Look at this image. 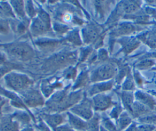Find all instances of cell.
I'll list each match as a JSON object with an SVG mask.
<instances>
[{
    "mask_svg": "<svg viewBox=\"0 0 156 131\" xmlns=\"http://www.w3.org/2000/svg\"><path fill=\"white\" fill-rule=\"evenodd\" d=\"M83 36L85 41H91L96 37V32L90 28H87L83 31Z\"/></svg>",
    "mask_w": 156,
    "mask_h": 131,
    "instance_id": "8",
    "label": "cell"
},
{
    "mask_svg": "<svg viewBox=\"0 0 156 131\" xmlns=\"http://www.w3.org/2000/svg\"><path fill=\"white\" fill-rule=\"evenodd\" d=\"M27 7L26 8L27 9V12L29 13V15L30 16H33L35 14V11H34V8H33L32 4L30 3H28L27 4Z\"/></svg>",
    "mask_w": 156,
    "mask_h": 131,
    "instance_id": "14",
    "label": "cell"
},
{
    "mask_svg": "<svg viewBox=\"0 0 156 131\" xmlns=\"http://www.w3.org/2000/svg\"><path fill=\"white\" fill-rule=\"evenodd\" d=\"M69 122L70 124L76 129L83 130L86 127L85 124L82 120L72 115H69Z\"/></svg>",
    "mask_w": 156,
    "mask_h": 131,
    "instance_id": "6",
    "label": "cell"
},
{
    "mask_svg": "<svg viewBox=\"0 0 156 131\" xmlns=\"http://www.w3.org/2000/svg\"><path fill=\"white\" fill-rule=\"evenodd\" d=\"M7 50L13 56L23 60H27L33 56V50L27 44H16L7 47Z\"/></svg>",
    "mask_w": 156,
    "mask_h": 131,
    "instance_id": "1",
    "label": "cell"
},
{
    "mask_svg": "<svg viewBox=\"0 0 156 131\" xmlns=\"http://www.w3.org/2000/svg\"><path fill=\"white\" fill-rule=\"evenodd\" d=\"M12 4H13V8L16 13L21 16H23L24 11L23 7V1H13V2H12Z\"/></svg>",
    "mask_w": 156,
    "mask_h": 131,
    "instance_id": "9",
    "label": "cell"
},
{
    "mask_svg": "<svg viewBox=\"0 0 156 131\" xmlns=\"http://www.w3.org/2000/svg\"><path fill=\"white\" fill-rule=\"evenodd\" d=\"M72 110L76 114L83 118H88L91 116V111L87 103H82L79 106H76Z\"/></svg>",
    "mask_w": 156,
    "mask_h": 131,
    "instance_id": "4",
    "label": "cell"
},
{
    "mask_svg": "<svg viewBox=\"0 0 156 131\" xmlns=\"http://www.w3.org/2000/svg\"><path fill=\"white\" fill-rule=\"evenodd\" d=\"M68 39L70 42H73L75 44H80L79 36L77 32H74L71 33L68 36Z\"/></svg>",
    "mask_w": 156,
    "mask_h": 131,
    "instance_id": "10",
    "label": "cell"
},
{
    "mask_svg": "<svg viewBox=\"0 0 156 131\" xmlns=\"http://www.w3.org/2000/svg\"><path fill=\"white\" fill-rule=\"evenodd\" d=\"M50 21L49 16L44 12H40L38 18L35 19L31 25L33 33L38 34L41 33L49 27Z\"/></svg>",
    "mask_w": 156,
    "mask_h": 131,
    "instance_id": "3",
    "label": "cell"
},
{
    "mask_svg": "<svg viewBox=\"0 0 156 131\" xmlns=\"http://www.w3.org/2000/svg\"><path fill=\"white\" fill-rule=\"evenodd\" d=\"M54 27V29L56 31H57V32H65L68 29V27L66 26L63 25L61 24H55Z\"/></svg>",
    "mask_w": 156,
    "mask_h": 131,
    "instance_id": "12",
    "label": "cell"
},
{
    "mask_svg": "<svg viewBox=\"0 0 156 131\" xmlns=\"http://www.w3.org/2000/svg\"><path fill=\"white\" fill-rule=\"evenodd\" d=\"M47 122L52 126H55L62 122V116L59 115H49L46 116Z\"/></svg>",
    "mask_w": 156,
    "mask_h": 131,
    "instance_id": "7",
    "label": "cell"
},
{
    "mask_svg": "<svg viewBox=\"0 0 156 131\" xmlns=\"http://www.w3.org/2000/svg\"><path fill=\"white\" fill-rule=\"evenodd\" d=\"M42 98L37 92H31L27 94L26 102L30 106L38 105L42 103Z\"/></svg>",
    "mask_w": 156,
    "mask_h": 131,
    "instance_id": "5",
    "label": "cell"
},
{
    "mask_svg": "<svg viewBox=\"0 0 156 131\" xmlns=\"http://www.w3.org/2000/svg\"><path fill=\"white\" fill-rule=\"evenodd\" d=\"M7 30V24L5 21H0V32H6Z\"/></svg>",
    "mask_w": 156,
    "mask_h": 131,
    "instance_id": "13",
    "label": "cell"
},
{
    "mask_svg": "<svg viewBox=\"0 0 156 131\" xmlns=\"http://www.w3.org/2000/svg\"><path fill=\"white\" fill-rule=\"evenodd\" d=\"M55 131H73V130L67 126H62L59 128H57Z\"/></svg>",
    "mask_w": 156,
    "mask_h": 131,
    "instance_id": "15",
    "label": "cell"
},
{
    "mask_svg": "<svg viewBox=\"0 0 156 131\" xmlns=\"http://www.w3.org/2000/svg\"><path fill=\"white\" fill-rule=\"evenodd\" d=\"M6 82L8 86L15 90L23 89L27 87L30 81L24 75L16 73H11L5 77Z\"/></svg>",
    "mask_w": 156,
    "mask_h": 131,
    "instance_id": "2",
    "label": "cell"
},
{
    "mask_svg": "<svg viewBox=\"0 0 156 131\" xmlns=\"http://www.w3.org/2000/svg\"><path fill=\"white\" fill-rule=\"evenodd\" d=\"M2 130L3 131H14L15 125L9 121L5 122L2 126Z\"/></svg>",
    "mask_w": 156,
    "mask_h": 131,
    "instance_id": "11",
    "label": "cell"
}]
</instances>
